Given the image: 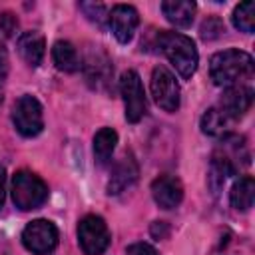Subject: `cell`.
<instances>
[{"label":"cell","instance_id":"obj_1","mask_svg":"<svg viewBox=\"0 0 255 255\" xmlns=\"http://www.w3.org/2000/svg\"><path fill=\"white\" fill-rule=\"evenodd\" d=\"M253 68L255 64L251 54L237 48L217 52L209 60V76L215 86H223V88L241 84V80L253 74Z\"/></svg>","mask_w":255,"mask_h":255},{"label":"cell","instance_id":"obj_2","mask_svg":"<svg viewBox=\"0 0 255 255\" xmlns=\"http://www.w3.org/2000/svg\"><path fill=\"white\" fill-rule=\"evenodd\" d=\"M157 46L183 80H189L195 74L199 56H197V48L189 36L163 30L157 34Z\"/></svg>","mask_w":255,"mask_h":255},{"label":"cell","instance_id":"obj_3","mask_svg":"<svg viewBox=\"0 0 255 255\" xmlns=\"http://www.w3.org/2000/svg\"><path fill=\"white\" fill-rule=\"evenodd\" d=\"M249 163V151L245 145V139L235 133L223 135L219 145L215 147L211 155V175L217 177L219 183L225 181V177L235 175L239 167Z\"/></svg>","mask_w":255,"mask_h":255},{"label":"cell","instance_id":"obj_4","mask_svg":"<svg viewBox=\"0 0 255 255\" xmlns=\"http://www.w3.org/2000/svg\"><path fill=\"white\" fill-rule=\"evenodd\" d=\"M48 199V185L32 171L20 169L12 177V201L18 209L30 211L44 205Z\"/></svg>","mask_w":255,"mask_h":255},{"label":"cell","instance_id":"obj_5","mask_svg":"<svg viewBox=\"0 0 255 255\" xmlns=\"http://www.w3.org/2000/svg\"><path fill=\"white\" fill-rule=\"evenodd\" d=\"M12 122L20 135H24V137L38 135L44 129L42 104L30 94L20 96L16 100V104L12 106Z\"/></svg>","mask_w":255,"mask_h":255},{"label":"cell","instance_id":"obj_6","mask_svg":"<svg viewBox=\"0 0 255 255\" xmlns=\"http://www.w3.org/2000/svg\"><path fill=\"white\" fill-rule=\"evenodd\" d=\"M110 229L100 215H86L78 223V243L86 255H102L110 245Z\"/></svg>","mask_w":255,"mask_h":255},{"label":"cell","instance_id":"obj_7","mask_svg":"<svg viewBox=\"0 0 255 255\" xmlns=\"http://www.w3.org/2000/svg\"><path fill=\"white\" fill-rule=\"evenodd\" d=\"M60 239L58 227L48 219H34L22 231L24 247L34 255H48L56 249Z\"/></svg>","mask_w":255,"mask_h":255},{"label":"cell","instance_id":"obj_8","mask_svg":"<svg viewBox=\"0 0 255 255\" xmlns=\"http://www.w3.org/2000/svg\"><path fill=\"white\" fill-rule=\"evenodd\" d=\"M120 92L126 106V120L137 124L145 114V92L141 78L135 70H126L120 78Z\"/></svg>","mask_w":255,"mask_h":255},{"label":"cell","instance_id":"obj_9","mask_svg":"<svg viewBox=\"0 0 255 255\" xmlns=\"http://www.w3.org/2000/svg\"><path fill=\"white\" fill-rule=\"evenodd\" d=\"M84 70V76H86V82L94 88V90H102V92H108L110 86H112V78H114V66H112V60L108 58V54L102 50V48H92L82 66Z\"/></svg>","mask_w":255,"mask_h":255},{"label":"cell","instance_id":"obj_10","mask_svg":"<svg viewBox=\"0 0 255 255\" xmlns=\"http://www.w3.org/2000/svg\"><path fill=\"white\" fill-rule=\"evenodd\" d=\"M149 88H151L153 102L161 110L177 112V108H179V86H177L175 76L167 68H163V66L153 68Z\"/></svg>","mask_w":255,"mask_h":255},{"label":"cell","instance_id":"obj_11","mask_svg":"<svg viewBox=\"0 0 255 255\" xmlns=\"http://www.w3.org/2000/svg\"><path fill=\"white\" fill-rule=\"evenodd\" d=\"M108 22H110V28H112V34L116 36V40L120 44H128L137 30L139 14L133 6L116 4L112 8V12L108 14Z\"/></svg>","mask_w":255,"mask_h":255},{"label":"cell","instance_id":"obj_12","mask_svg":"<svg viewBox=\"0 0 255 255\" xmlns=\"http://www.w3.org/2000/svg\"><path fill=\"white\" fill-rule=\"evenodd\" d=\"M151 197L161 209H175L183 199V185L175 175H159L151 183Z\"/></svg>","mask_w":255,"mask_h":255},{"label":"cell","instance_id":"obj_13","mask_svg":"<svg viewBox=\"0 0 255 255\" xmlns=\"http://www.w3.org/2000/svg\"><path fill=\"white\" fill-rule=\"evenodd\" d=\"M251 102H253V90L249 86L237 84V86L225 88V92L219 100V110L229 120H237L251 108Z\"/></svg>","mask_w":255,"mask_h":255},{"label":"cell","instance_id":"obj_14","mask_svg":"<svg viewBox=\"0 0 255 255\" xmlns=\"http://www.w3.org/2000/svg\"><path fill=\"white\" fill-rule=\"evenodd\" d=\"M137 163L131 155H124L120 157V161L114 165L110 181H108V193L110 195H120L126 189H129L135 181H137Z\"/></svg>","mask_w":255,"mask_h":255},{"label":"cell","instance_id":"obj_15","mask_svg":"<svg viewBox=\"0 0 255 255\" xmlns=\"http://www.w3.org/2000/svg\"><path fill=\"white\" fill-rule=\"evenodd\" d=\"M16 48H18L20 58H22L28 66L36 68V66H40V62H42V58H44L46 42H44V36H42L40 32L30 30V32H22V34L18 36Z\"/></svg>","mask_w":255,"mask_h":255},{"label":"cell","instance_id":"obj_16","mask_svg":"<svg viewBox=\"0 0 255 255\" xmlns=\"http://www.w3.org/2000/svg\"><path fill=\"white\" fill-rule=\"evenodd\" d=\"M195 2L189 0H165L161 2V12L167 18V22H171L177 28H187L193 22L195 16Z\"/></svg>","mask_w":255,"mask_h":255},{"label":"cell","instance_id":"obj_17","mask_svg":"<svg viewBox=\"0 0 255 255\" xmlns=\"http://www.w3.org/2000/svg\"><path fill=\"white\" fill-rule=\"evenodd\" d=\"M52 60H54L56 68L60 72H66V74H74L82 66V60L78 56L76 46L72 42H68V40H58L52 46Z\"/></svg>","mask_w":255,"mask_h":255},{"label":"cell","instance_id":"obj_18","mask_svg":"<svg viewBox=\"0 0 255 255\" xmlns=\"http://www.w3.org/2000/svg\"><path fill=\"white\" fill-rule=\"evenodd\" d=\"M229 199H231V205L239 211L251 209L255 201V179L251 175L239 177L229 191Z\"/></svg>","mask_w":255,"mask_h":255},{"label":"cell","instance_id":"obj_19","mask_svg":"<svg viewBox=\"0 0 255 255\" xmlns=\"http://www.w3.org/2000/svg\"><path fill=\"white\" fill-rule=\"evenodd\" d=\"M118 143V131L112 128H102L94 135V157L98 165H106L116 149Z\"/></svg>","mask_w":255,"mask_h":255},{"label":"cell","instance_id":"obj_20","mask_svg":"<svg viewBox=\"0 0 255 255\" xmlns=\"http://www.w3.org/2000/svg\"><path fill=\"white\" fill-rule=\"evenodd\" d=\"M229 124L231 120L219 110V108H209L203 116H201V131L213 137H223L229 133Z\"/></svg>","mask_w":255,"mask_h":255},{"label":"cell","instance_id":"obj_21","mask_svg":"<svg viewBox=\"0 0 255 255\" xmlns=\"http://www.w3.org/2000/svg\"><path fill=\"white\" fill-rule=\"evenodd\" d=\"M231 22L239 32L251 34L255 30V4L241 2L239 6H235V10L231 14Z\"/></svg>","mask_w":255,"mask_h":255},{"label":"cell","instance_id":"obj_22","mask_svg":"<svg viewBox=\"0 0 255 255\" xmlns=\"http://www.w3.org/2000/svg\"><path fill=\"white\" fill-rule=\"evenodd\" d=\"M78 8L84 12V16L90 20V22H94L96 26H100V28H104V24L108 22V8L104 6V4H96V2H80L78 4Z\"/></svg>","mask_w":255,"mask_h":255},{"label":"cell","instance_id":"obj_23","mask_svg":"<svg viewBox=\"0 0 255 255\" xmlns=\"http://www.w3.org/2000/svg\"><path fill=\"white\" fill-rule=\"evenodd\" d=\"M223 32H225V24H223L221 18H217V16H209V18L201 24V28H199V36H201L203 40H215V38H219Z\"/></svg>","mask_w":255,"mask_h":255},{"label":"cell","instance_id":"obj_24","mask_svg":"<svg viewBox=\"0 0 255 255\" xmlns=\"http://www.w3.org/2000/svg\"><path fill=\"white\" fill-rule=\"evenodd\" d=\"M18 30V18L12 12H0V34L10 38Z\"/></svg>","mask_w":255,"mask_h":255},{"label":"cell","instance_id":"obj_25","mask_svg":"<svg viewBox=\"0 0 255 255\" xmlns=\"http://www.w3.org/2000/svg\"><path fill=\"white\" fill-rule=\"evenodd\" d=\"M128 255H157V251L149 243H133L128 247Z\"/></svg>","mask_w":255,"mask_h":255},{"label":"cell","instance_id":"obj_26","mask_svg":"<svg viewBox=\"0 0 255 255\" xmlns=\"http://www.w3.org/2000/svg\"><path fill=\"white\" fill-rule=\"evenodd\" d=\"M6 74H8V52L0 42V84L6 80Z\"/></svg>","mask_w":255,"mask_h":255},{"label":"cell","instance_id":"obj_27","mask_svg":"<svg viewBox=\"0 0 255 255\" xmlns=\"http://www.w3.org/2000/svg\"><path fill=\"white\" fill-rule=\"evenodd\" d=\"M4 197H6V169L4 165H0V209L4 205Z\"/></svg>","mask_w":255,"mask_h":255},{"label":"cell","instance_id":"obj_28","mask_svg":"<svg viewBox=\"0 0 255 255\" xmlns=\"http://www.w3.org/2000/svg\"><path fill=\"white\" fill-rule=\"evenodd\" d=\"M0 104H2V92H0Z\"/></svg>","mask_w":255,"mask_h":255}]
</instances>
